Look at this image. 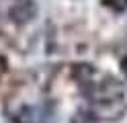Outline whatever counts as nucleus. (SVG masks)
Instances as JSON below:
<instances>
[{"mask_svg": "<svg viewBox=\"0 0 127 123\" xmlns=\"http://www.w3.org/2000/svg\"><path fill=\"white\" fill-rule=\"evenodd\" d=\"M37 14V4L33 0H17L10 6V19L19 25H25L29 21H33Z\"/></svg>", "mask_w": 127, "mask_h": 123, "instance_id": "f257e3e1", "label": "nucleus"}, {"mask_svg": "<svg viewBox=\"0 0 127 123\" xmlns=\"http://www.w3.org/2000/svg\"><path fill=\"white\" fill-rule=\"evenodd\" d=\"M39 121V109L37 107H25L17 113V123H37Z\"/></svg>", "mask_w": 127, "mask_h": 123, "instance_id": "f03ea898", "label": "nucleus"}]
</instances>
